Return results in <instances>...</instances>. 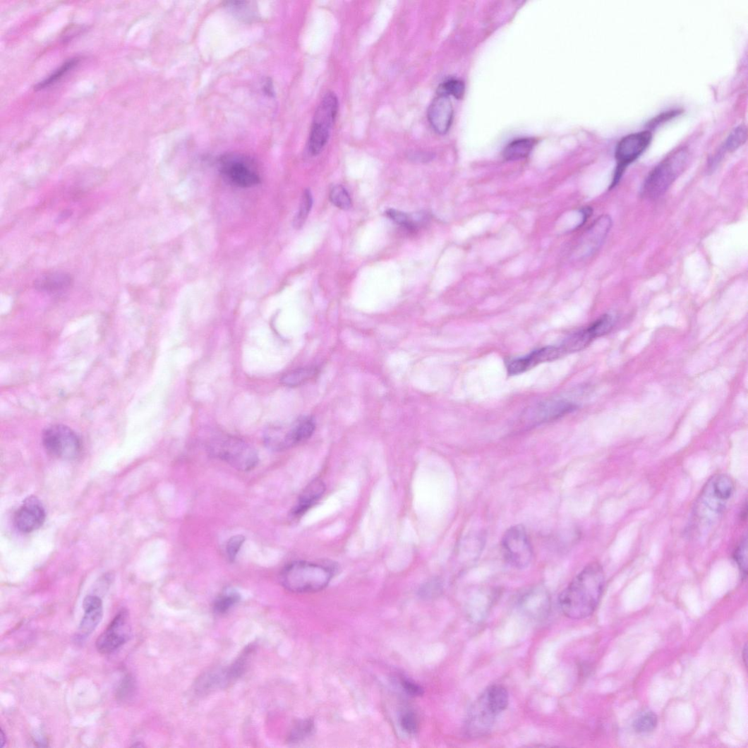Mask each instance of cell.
<instances>
[{
    "label": "cell",
    "mask_w": 748,
    "mask_h": 748,
    "mask_svg": "<svg viewBox=\"0 0 748 748\" xmlns=\"http://www.w3.org/2000/svg\"><path fill=\"white\" fill-rule=\"evenodd\" d=\"M605 583L603 568L597 563L588 565L560 593L558 600L560 610L573 620L589 617L599 603Z\"/></svg>",
    "instance_id": "6da1fadb"
},
{
    "label": "cell",
    "mask_w": 748,
    "mask_h": 748,
    "mask_svg": "<svg viewBox=\"0 0 748 748\" xmlns=\"http://www.w3.org/2000/svg\"><path fill=\"white\" fill-rule=\"evenodd\" d=\"M332 577V570L323 565L296 561L284 569L281 574V583L290 592L311 593L325 589Z\"/></svg>",
    "instance_id": "7a4b0ae2"
},
{
    "label": "cell",
    "mask_w": 748,
    "mask_h": 748,
    "mask_svg": "<svg viewBox=\"0 0 748 748\" xmlns=\"http://www.w3.org/2000/svg\"><path fill=\"white\" fill-rule=\"evenodd\" d=\"M689 160V153L685 149H680L665 158L644 181L641 195L649 199L663 195L687 169Z\"/></svg>",
    "instance_id": "3957f363"
},
{
    "label": "cell",
    "mask_w": 748,
    "mask_h": 748,
    "mask_svg": "<svg viewBox=\"0 0 748 748\" xmlns=\"http://www.w3.org/2000/svg\"><path fill=\"white\" fill-rule=\"evenodd\" d=\"M210 452L241 471H249L256 467L259 458L257 451L244 441L231 435H219L209 445Z\"/></svg>",
    "instance_id": "277c9868"
},
{
    "label": "cell",
    "mask_w": 748,
    "mask_h": 748,
    "mask_svg": "<svg viewBox=\"0 0 748 748\" xmlns=\"http://www.w3.org/2000/svg\"><path fill=\"white\" fill-rule=\"evenodd\" d=\"M734 490V483L729 476H713L701 492L696 514L706 523L714 521L724 511Z\"/></svg>",
    "instance_id": "5b68a950"
},
{
    "label": "cell",
    "mask_w": 748,
    "mask_h": 748,
    "mask_svg": "<svg viewBox=\"0 0 748 748\" xmlns=\"http://www.w3.org/2000/svg\"><path fill=\"white\" fill-rule=\"evenodd\" d=\"M315 426V421L310 417L301 418L289 425H272L265 430L264 442L270 450L282 452L308 440Z\"/></svg>",
    "instance_id": "8992f818"
},
{
    "label": "cell",
    "mask_w": 748,
    "mask_h": 748,
    "mask_svg": "<svg viewBox=\"0 0 748 748\" xmlns=\"http://www.w3.org/2000/svg\"><path fill=\"white\" fill-rule=\"evenodd\" d=\"M339 111V100L334 93H327L318 107L311 126L308 150L319 155L327 144Z\"/></svg>",
    "instance_id": "52a82bcc"
},
{
    "label": "cell",
    "mask_w": 748,
    "mask_h": 748,
    "mask_svg": "<svg viewBox=\"0 0 748 748\" xmlns=\"http://www.w3.org/2000/svg\"><path fill=\"white\" fill-rule=\"evenodd\" d=\"M43 445L54 458L72 461L80 455L82 445L77 433L64 425H53L43 433Z\"/></svg>",
    "instance_id": "ba28073f"
},
{
    "label": "cell",
    "mask_w": 748,
    "mask_h": 748,
    "mask_svg": "<svg viewBox=\"0 0 748 748\" xmlns=\"http://www.w3.org/2000/svg\"><path fill=\"white\" fill-rule=\"evenodd\" d=\"M651 131H645L623 137L617 144L615 159L617 166L610 188H614L620 181L628 166L636 161L646 150L652 141Z\"/></svg>",
    "instance_id": "9c48e42d"
},
{
    "label": "cell",
    "mask_w": 748,
    "mask_h": 748,
    "mask_svg": "<svg viewBox=\"0 0 748 748\" xmlns=\"http://www.w3.org/2000/svg\"><path fill=\"white\" fill-rule=\"evenodd\" d=\"M502 548L505 558L513 567L523 569L531 563L533 548L524 526L509 529L502 538Z\"/></svg>",
    "instance_id": "30bf717a"
},
{
    "label": "cell",
    "mask_w": 748,
    "mask_h": 748,
    "mask_svg": "<svg viewBox=\"0 0 748 748\" xmlns=\"http://www.w3.org/2000/svg\"><path fill=\"white\" fill-rule=\"evenodd\" d=\"M132 635L128 610H121L111 622L108 628L99 636L96 648L101 654H110L126 644Z\"/></svg>",
    "instance_id": "8fae6325"
},
{
    "label": "cell",
    "mask_w": 748,
    "mask_h": 748,
    "mask_svg": "<svg viewBox=\"0 0 748 748\" xmlns=\"http://www.w3.org/2000/svg\"><path fill=\"white\" fill-rule=\"evenodd\" d=\"M220 171L224 178L231 183L249 188L260 183V179L255 171L251 161L237 155H226L221 159Z\"/></svg>",
    "instance_id": "7c38bea8"
},
{
    "label": "cell",
    "mask_w": 748,
    "mask_h": 748,
    "mask_svg": "<svg viewBox=\"0 0 748 748\" xmlns=\"http://www.w3.org/2000/svg\"><path fill=\"white\" fill-rule=\"evenodd\" d=\"M500 716L482 694L471 706L466 720V734L471 737L487 735Z\"/></svg>",
    "instance_id": "4fadbf2b"
},
{
    "label": "cell",
    "mask_w": 748,
    "mask_h": 748,
    "mask_svg": "<svg viewBox=\"0 0 748 748\" xmlns=\"http://www.w3.org/2000/svg\"><path fill=\"white\" fill-rule=\"evenodd\" d=\"M577 408V405L566 401L541 403L527 409L524 414L523 421L529 426H538L564 417Z\"/></svg>",
    "instance_id": "5bb4252c"
},
{
    "label": "cell",
    "mask_w": 748,
    "mask_h": 748,
    "mask_svg": "<svg viewBox=\"0 0 748 748\" xmlns=\"http://www.w3.org/2000/svg\"><path fill=\"white\" fill-rule=\"evenodd\" d=\"M46 519L45 509L35 496H30L16 512L14 524L20 532L29 533L42 526Z\"/></svg>",
    "instance_id": "9a60e30c"
},
{
    "label": "cell",
    "mask_w": 748,
    "mask_h": 748,
    "mask_svg": "<svg viewBox=\"0 0 748 748\" xmlns=\"http://www.w3.org/2000/svg\"><path fill=\"white\" fill-rule=\"evenodd\" d=\"M560 346H548L535 350L527 356L512 361L507 365L509 375H517L540 363L551 362L565 356Z\"/></svg>",
    "instance_id": "2e32d148"
},
{
    "label": "cell",
    "mask_w": 748,
    "mask_h": 748,
    "mask_svg": "<svg viewBox=\"0 0 748 748\" xmlns=\"http://www.w3.org/2000/svg\"><path fill=\"white\" fill-rule=\"evenodd\" d=\"M454 110L450 97L438 94L432 101L428 118L433 131L440 135L446 134L451 128Z\"/></svg>",
    "instance_id": "e0dca14e"
},
{
    "label": "cell",
    "mask_w": 748,
    "mask_h": 748,
    "mask_svg": "<svg viewBox=\"0 0 748 748\" xmlns=\"http://www.w3.org/2000/svg\"><path fill=\"white\" fill-rule=\"evenodd\" d=\"M612 219L608 215L599 217L589 228L581 240L580 248L581 256L589 257L593 255L603 244L612 227Z\"/></svg>",
    "instance_id": "ac0fdd59"
},
{
    "label": "cell",
    "mask_w": 748,
    "mask_h": 748,
    "mask_svg": "<svg viewBox=\"0 0 748 748\" xmlns=\"http://www.w3.org/2000/svg\"><path fill=\"white\" fill-rule=\"evenodd\" d=\"M83 608L85 615L80 622L77 634L80 640L89 637L99 625L103 617L102 601L97 596H88L83 602Z\"/></svg>",
    "instance_id": "d6986e66"
},
{
    "label": "cell",
    "mask_w": 748,
    "mask_h": 748,
    "mask_svg": "<svg viewBox=\"0 0 748 748\" xmlns=\"http://www.w3.org/2000/svg\"><path fill=\"white\" fill-rule=\"evenodd\" d=\"M73 284V278L68 274L55 272L44 275L37 278L35 288L40 292L56 294L68 289Z\"/></svg>",
    "instance_id": "ffe728a7"
},
{
    "label": "cell",
    "mask_w": 748,
    "mask_h": 748,
    "mask_svg": "<svg viewBox=\"0 0 748 748\" xmlns=\"http://www.w3.org/2000/svg\"><path fill=\"white\" fill-rule=\"evenodd\" d=\"M521 605L531 615L538 617L548 611L550 600L547 591L541 587L529 590L522 597Z\"/></svg>",
    "instance_id": "44dd1931"
},
{
    "label": "cell",
    "mask_w": 748,
    "mask_h": 748,
    "mask_svg": "<svg viewBox=\"0 0 748 748\" xmlns=\"http://www.w3.org/2000/svg\"><path fill=\"white\" fill-rule=\"evenodd\" d=\"M325 491V485L322 481L316 480L311 482L301 494L293 514L295 516L303 514L320 500Z\"/></svg>",
    "instance_id": "7402d4cb"
},
{
    "label": "cell",
    "mask_w": 748,
    "mask_h": 748,
    "mask_svg": "<svg viewBox=\"0 0 748 748\" xmlns=\"http://www.w3.org/2000/svg\"><path fill=\"white\" fill-rule=\"evenodd\" d=\"M595 339H597V337L590 325L585 329L575 332V334L566 339L565 342L560 346L563 349L567 355L569 354V353L583 350Z\"/></svg>",
    "instance_id": "603a6c76"
},
{
    "label": "cell",
    "mask_w": 748,
    "mask_h": 748,
    "mask_svg": "<svg viewBox=\"0 0 748 748\" xmlns=\"http://www.w3.org/2000/svg\"><path fill=\"white\" fill-rule=\"evenodd\" d=\"M536 140L531 138H519L509 143L503 153L507 161H515L527 157L533 150Z\"/></svg>",
    "instance_id": "cb8c5ba5"
},
{
    "label": "cell",
    "mask_w": 748,
    "mask_h": 748,
    "mask_svg": "<svg viewBox=\"0 0 748 748\" xmlns=\"http://www.w3.org/2000/svg\"><path fill=\"white\" fill-rule=\"evenodd\" d=\"M318 373V368L315 366L304 367L286 374L281 382L287 387H298L313 379Z\"/></svg>",
    "instance_id": "d4e9b609"
},
{
    "label": "cell",
    "mask_w": 748,
    "mask_h": 748,
    "mask_svg": "<svg viewBox=\"0 0 748 748\" xmlns=\"http://www.w3.org/2000/svg\"><path fill=\"white\" fill-rule=\"evenodd\" d=\"M241 600V595L236 591H227L215 602L214 610L217 614H224L234 608Z\"/></svg>",
    "instance_id": "484cf974"
},
{
    "label": "cell",
    "mask_w": 748,
    "mask_h": 748,
    "mask_svg": "<svg viewBox=\"0 0 748 748\" xmlns=\"http://www.w3.org/2000/svg\"><path fill=\"white\" fill-rule=\"evenodd\" d=\"M314 730V722L310 719H304L298 722L291 730L288 737L290 743L299 742L313 733Z\"/></svg>",
    "instance_id": "4316f807"
},
{
    "label": "cell",
    "mask_w": 748,
    "mask_h": 748,
    "mask_svg": "<svg viewBox=\"0 0 748 748\" xmlns=\"http://www.w3.org/2000/svg\"><path fill=\"white\" fill-rule=\"evenodd\" d=\"M657 724V716L653 712H646L635 719L633 728L639 734H648L656 729Z\"/></svg>",
    "instance_id": "83f0119b"
},
{
    "label": "cell",
    "mask_w": 748,
    "mask_h": 748,
    "mask_svg": "<svg viewBox=\"0 0 748 748\" xmlns=\"http://www.w3.org/2000/svg\"><path fill=\"white\" fill-rule=\"evenodd\" d=\"M313 205V198L310 192L306 190L303 193L298 212L294 219V225L296 229H300L305 224L306 219Z\"/></svg>",
    "instance_id": "f1b7e54d"
},
{
    "label": "cell",
    "mask_w": 748,
    "mask_h": 748,
    "mask_svg": "<svg viewBox=\"0 0 748 748\" xmlns=\"http://www.w3.org/2000/svg\"><path fill=\"white\" fill-rule=\"evenodd\" d=\"M747 140V129L744 126L736 128L725 140L723 150L732 152L743 145Z\"/></svg>",
    "instance_id": "f546056e"
},
{
    "label": "cell",
    "mask_w": 748,
    "mask_h": 748,
    "mask_svg": "<svg viewBox=\"0 0 748 748\" xmlns=\"http://www.w3.org/2000/svg\"><path fill=\"white\" fill-rule=\"evenodd\" d=\"M79 59L74 58L68 60L64 65H62L59 69H57L54 73H52L48 78L39 83L35 87V90H42L50 85L54 84L56 81L59 80L66 73L73 69L78 64Z\"/></svg>",
    "instance_id": "4dcf8cb0"
},
{
    "label": "cell",
    "mask_w": 748,
    "mask_h": 748,
    "mask_svg": "<svg viewBox=\"0 0 748 748\" xmlns=\"http://www.w3.org/2000/svg\"><path fill=\"white\" fill-rule=\"evenodd\" d=\"M330 199L332 204L343 210H349L351 205V199L346 190L342 186L338 185L332 189L330 193Z\"/></svg>",
    "instance_id": "1f68e13d"
},
{
    "label": "cell",
    "mask_w": 748,
    "mask_h": 748,
    "mask_svg": "<svg viewBox=\"0 0 748 748\" xmlns=\"http://www.w3.org/2000/svg\"><path fill=\"white\" fill-rule=\"evenodd\" d=\"M465 92V85L459 79H450L444 83L439 88V94L446 96H453L457 99L463 97Z\"/></svg>",
    "instance_id": "d6a6232c"
},
{
    "label": "cell",
    "mask_w": 748,
    "mask_h": 748,
    "mask_svg": "<svg viewBox=\"0 0 748 748\" xmlns=\"http://www.w3.org/2000/svg\"><path fill=\"white\" fill-rule=\"evenodd\" d=\"M734 559L740 569L742 577L745 578L747 570V539L746 536L741 540L737 547Z\"/></svg>",
    "instance_id": "836d02e7"
},
{
    "label": "cell",
    "mask_w": 748,
    "mask_h": 748,
    "mask_svg": "<svg viewBox=\"0 0 748 748\" xmlns=\"http://www.w3.org/2000/svg\"><path fill=\"white\" fill-rule=\"evenodd\" d=\"M386 215L393 222L404 227L409 231H414L418 227L417 222H414L411 216L404 212L389 210L387 211Z\"/></svg>",
    "instance_id": "e575fe53"
},
{
    "label": "cell",
    "mask_w": 748,
    "mask_h": 748,
    "mask_svg": "<svg viewBox=\"0 0 748 748\" xmlns=\"http://www.w3.org/2000/svg\"><path fill=\"white\" fill-rule=\"evenodd\" d=\"M227 7L229 8L234 13H235L238 17L241 18L251 19L255 16V12L251 6V3L248 2H230L227 3Z\"/></svg>",
    "instance_id": "d590c367"
},
{
    "label": "cell",
    "mask_w": 748,
    "mask_h": 748,
    "mask_svg": "<svg viewBox=\"0 0 748 748\" xmlns=\"http://www.w3.org/2000/svg\"><path fill=\"white\" fill-rule=\"evenodd\" d=\"M246 538L243 535H236L229 539L226 546L227 554L231 562H234L236 556L245 542Z\"/></svg>",
    "instance_id": "8d00e7d4"
},
{
    "label": "cell",
    "mask_w": 748,
    "mask_h": 748,
    "mask_svg": "<svg viewBox=\"0 0 748 748\" xmlns=\"http://www.w3.org/2000/svg\"><path fill=\"white\" fill-rule=\"evenodd\" d=\"M401 725L403 730L409 735L416 732L418 730V720L417 716L411 711L404 713L401 717Z\"/></svg>",
    "instance_id": "74e56055"
},
{
    "label": "cell",
    "mask_w": 748,
    "mask_h": 748,
    "mask_svg": "<svg viewBox=\"0 0 748 748\" xmlns=\"http://www.w3.org/2000/svg\"><path fill=\"white\" fill-rule=\"evenodd\" d=\"M135 681L131 676L124 679L120 685L118 696L122 699L128 698L135 690Z\"/></svg>",
    "instance_id": "f35d334b"
},
{
    "label": "cell",
    "mask_w": 748,
    "mask_h": 748,
    "mask_svg": "<svg viewBox=\"0 0 748 748\" xmlns=\"http://www.w3.org/2000/svg\"><path fill=\"white\" fill-rule=\"evenodd\" d=\"M401 684L404 691L411 696H420L423 694L421 685L407 679H402Z\"/></svg>",
    "instance_id": "ab89813d"
},
{
    "label": "cell",
    "mask_w": 748,
    "mask_h": 748,
    "mask_svg": "<svg viewBox=\"0 0 748 748\" xmlns=\"http://www.w3.org/2000/svg\"><path fill=\"white\" fill-rule=\"evenodd\" d=\"M592 212H593V210H592L591 207H583V209H581L580 210V213L581 215V217H583V218H581V222L579 224V227H581V226H583L586 222V221L591 216Z\"/></svg>",
    "instance_id": "60d3db41"
},
{
    "label": "cell",
    "mask_w": 748,
    "mask_h": 748,
    "mask_svg": "<svg viewBox=\"0 0 748 748\" xmlns=\"http://www.w3.org/2000/svg\"><path fill=\"white\" fill-rule=\"evenodd\" d=\"M265 92L270 96H272L275 94L274 87L272 86V80H266L263 87Z\"/></svg>",
    "instance_id": "b9f144b4"
},
{
    "label": "cell",
    "mask_w": 748,
    "mask_h": 748,
    "mask_svg": "<svg viewBox=\"0 0 748 748\" xmlns=\"http://www.w3.org/2000/svg\"><path fill=\"white\" fill-rule=\"evenodd\" d=\"M0 742H1V747H4L6 743V737L4 730L1 731V735H0Z\"/></svg>",
    "instance_id": "7bdbcfd3"
}]
</instances>
